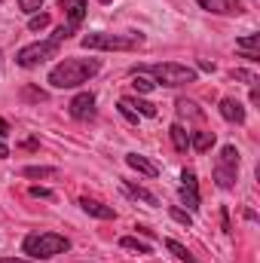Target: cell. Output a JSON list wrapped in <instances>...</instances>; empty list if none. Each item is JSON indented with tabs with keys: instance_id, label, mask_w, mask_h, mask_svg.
<instances>
[{
	"instance_id": "cell-1",
	"label": "cell",
	"mask_w": 260,
	"mask_h": 263,
	"mask_svg": "<svg viewBox=\"0 0 260 263\" xmlns=\"http://www.w3.org/2000/svg\"><path fill=\"white\" fill-rule=\"evenodd\" d=\"M101 62L98 59H65L49 70V86L55 89H77L83 83H89L98 73Z\"/></svg>"
},
{
	"instance_id": "cell-2",
	"label": "cell",
	"mask_w": 260,
	"mask_h": 263,
	"mask_svg": "<svg viewBox=\"0 0 260 263\" xmlns=\"http://www.w3.org/2000/svg\"><path fill=\"white\" fill-rule=\"evenodd\" d=\"M67 248H70V242L65 236H59V233H34V236L25 239V254L34 257V260L59 257V254H65Z\"/></svg>"
},
{
	"instance_id": "cell-3",
	"label": "cell",
	"mask_w": 260,
	"mask_h": 263,
	"mask_svg": "<svg viewBox=\"0 0 260 263\" xmlns=\"http://www.w3.org/2000/svg\"><path fill=\"white\" fill-rule=\"evenodd\" d=\"M80 43H83L86 49H114V52H126V49L144 46V37H141V34H107V31H95V34H86Z\"/></svg>"
},
{
	"instance_id": "cell-4",
	"label": "cell",
	"mask_w": 260,
	"mask_h": 263,
	"mask_svg": "<svg viewBox=\"0 0 260 263\" xmlns=\"http://www.w3.org/2000/svg\"><path fill=\"white\" fill-rule=\"evenodd\" d=\"M59 46H62V40H59L55 34H52L49 40L31 43V46H22L18 55H15V65L18 67H40L43 62H49V59L59 55Z\"/></svg>"
},
{
	"instance_id": "cell-5",
	"label": "cell",
	"mask_w": 260,
	"mask_h": 263,
	"mask_svg": "<svg viewBox=\"0 0 260 263\" xmlns=\"http://www.w3.org/2000/svg\"><path fill=\"white\" fill-rule=\"evenodd\" d=\"M236 178H239V150L233 144H227L214 162V181L220 190H233L236 187Z\"/></svg>"
},
{
	"instance_id": "cell-6",
	"label": "cell",
	"mask_w": 260,
	"mask_h": 263,
	"mask_svg": "<svg viewBox=\"0 0 260 263\" xmlns=\"http://www.w3.org/2000/svg\"><path fill=\"white\" fill-rule=\"evenodd\" d=\"M162 86H187V83H196V70L187 65H178V62H165V65H150L147 67Z\"/></svg>"
},
{
	"instance_id": "cell-7",
	"label": "cell",
	"mask_w": 260,
	"mask_h": 263,
	"mask_svg": "<svg viewBox=\"0 0 260 263\" xmlns=\"http://www.w3.org/2000/svg\"><path fill=\"white\" fill-rule=\"evenodd\" d=\"M70 117H73V120H89V117H95V95H92V92H80V95L70 101Z\"/></svg>"
},
{
	"instance_id": "cell-8",
	"label": "cell",
	"mask_w": 260,
	"mask_h": 263,
	"mask_svg": "<svg viewBox=\"0 0 260 263\" xmlns=\"http://www.w3.org/2000/svg\"><path fill=\"white\" fill-rule=\"evenodd\" d=\"M59 6L67 15V28L77 31L83 25V18H86V0H59Z\"/></svg>"
},
{
	"instance_id": "cell-9",
	"label": "cell",
	"mask_w": 260,
	"mask_h": 263,
	"mask_svg": "<svg viewBox=\"0 0 260 263\" xmlns=\"http://www.w3.org/2000/svg\"><path fill=\"white\" fill-rule=\"evenodd\" d=\"M181 202L187 205V208H199V190H196V172L190 168H184V175H181Z\"/></svg>"
},
{
	"instance_id": "cell-10",
	"label": "cell",
	"mask_w": 260,
	"mask_h": 263,
	"mask_svg": "<svg viewBox=\"0 0 260 263\" xmlns=\"http://www.w3.org/2000/svg\"><path fill=\"white\" fill-rule=\"evenodd\" d=\"M202 9L208 12H217V15H233V12H242V0H196Z\"/></svg>"
},
{
	"instance_id": "cell-11",
	"label": "cell",
	"mask_w": 260,
	"mask_h": 263,
	"mask_svg": "<svg viewBox=\"0 0 260 263\" xmlns=\"http://www.w3.org/2000/svg\"><path fill=\"white\" fill-rule=\"evenodd\" d=\"M220 117L227 123H245V107L239 98H224L220 101Z\"/></svg>"
},
{
	"instance_id": "cell-12",
	"label": "cell",
	"mask_w": 260,
	"mask_h": 263,
	"mask_svg": "<svg viewBox=\"0 0 260 263\" xmlns=\"http://www.w3.org/2000/svg\"><path fill=\"white\" fill-rule=\"evenodd\" d=\"M80 205H83V211H86V214H92V217H101V220H110V217H117V211H114L110 205L98 202V199L83 196V199H80Z\"/></svg>"
},
{
	"instance_id": "cell-13",
	"label": "cell",
	"mask_w": 260,
	"mask_h": 263,
	"mask_svg": "<svg viewBox=\"0 0 260 263\" xmlns=\"http://www.w3.org/2000/svg\"><path fill=\"white\" fill-rule=\"evenodd\" d=\"M126 162H129V168L141 172V175H147V178H156V175H159V168H156V165H153L150 159L138 156V153H126Z\"/></svg>"
},
{
	"instance_id": "cell-14",
	"label": "cell",
	"mask_w": 260,
	"mask_h": 263,
	"mask_svg": "<svg viewBox=\"0 0 260 263\" xmlns=\"http://www.w3.org/2000/svg\"><path fill=\"white\" fill-rule=\"evenodd\" d=\"M257 46H260V34H248V37L236 40V49L245 52V59H251V62H257Z\"/></svg>"
},
{
	"instance_id": "cell-15",
	"label": "cell",
	"mask_w": 260,
	"mask_h": 263,
	"mask_svg": "<svg viewBox=\"0 0 260 263\" xmlns=\"http://www.w3.org/2000/svg\"><path fill=\"white\" fill-rule=\"evenodd\" d=\"M211 144H214V132H193V135H190V147L199 150V153L211 150Z\"/></svg>"
},
{
	"instance_id": "cell-16",
	"label": "cell",
	"mask_w": 260,
	"mask_h": 263,
	"mask_svg": "<svg viewBox=\"0 0 260 263\" xmlns=\"http://www.w3.org/2000/svg\"><path fill=\"white\" fill-rule=\"evenodd\" d=\"M169 135H172V144H175V150H181V153H184V150L190 147V135L184 132V126H181V123H175V126L169 129Z\"/></svg>"
},
{
	"instance_id": "cell-17",
	"label": "cell",
	"mask_w": 260,
	"mask_h": 263,
	"mask_svg": "<svg viewBox=\"0 0 260 263\" xmlns=\"http://www.w3.org/2000/svg\"><path fill=\"white\" fill-rule=\"evenodd\" d=\"M126 190H129L135 199H141V202H147V205H159V199L153 196L150 190H144V187H138V184H132V181H126Z\"/></svg>"
},
{
	"instance_id": "cell-18",
	"label": "cell",
	"mask_w": 260,
	"mask_h": 263,
	"mask_svg": "<svg viewBox=\"0 0 260 263\" xmlns=\"http://www.w3.org/2000/svg\"><path fill=\"white\" fill-rule=\"evenodd\" d=\"M165 248H169V251H172V254H175L178 260H184V263H196L193 254H190V251H187V248H184L181 242H175V239H165Z\"/></svg>"
},
{
	"instance_id": "cell-19",
	"label": "cell",
	"mask_w": 260,
	"mask_h": 263,
	"mask_svg": "<svg viewBox=\"0 0 260 263\" xmlns=\"http://www.w3.org/2000/svg\"><path fill=\"white\" fill-rule=\"evenodd\" d=\"M22 175H25V178H55V175H59V168H46V165H28Z\"/></svg>"
},
{
	"instance_id": "cell-20",
	"label": "cell",
	"mask_w": 260,
	"mask_h": 263,
	"mask_svg": "<svg viewBox=\"0 0 260 263\" xmlns=\"http://www.w3.org/2000/svg\"><path fill=\"white\" fill-rule=\"evenodd\" d=\"M120 245H123L126 251H138V254H150V245H144V242H138L135 236H126V239H120Z\"/></svg>"
},
{
	"instance_id": "cell-21",
	"label": "cell",
	"mask_w": 260,
	"mask_h": 263,
	"mask_svg": "<svg viewBox=\"0 0 260 263\" xmlns=\"http://www.w3.org/2000/svg\"><path fill=\"white\" fill-rule=\"evenodd\" d=\"M178 114L181 117H202V110H196V101H190V98H178Z\"/></svg>"
},
{
	"instance_id": "cell-22",
	"label": "cell",
	"mask_w": 260,
	"mask_h": 263,
	"mask_svg": "<svg viewBox=\"0 0 260 263\" xmlns=\"http://www.w3.org/2000/svg\"><path fill=\"white\" fill-rule=\"evenodd\" d=\"M123 101L126 104H135L141 117H156V104H150V101H129V98H123Z\"/></svg>"
},
{
	"instance_id": "cell-23",
	"label": "cell",
	"mask_w": 260,
	"mask_h": 263,
	"mask_svg": "<svg viewBox=\"0 0 260 263\" xmlns=\"http://www.w3.org/2000/svg\"><path fill=\"white\" fill-rule=\"evenodd\" d=\"M46 25H49V15H46V12H40V15H31V22H28V28H31V31H43Z\"/></svg>"
},
{
	"instance_id": "cell-24",
	"label": "cell",
	"mask_w": 260,
	"mask_h": 263,
	"mask_svg": "<svg viewBox=\"0 0 260 263\" xmlns=\"http://www.w3.org/2000/svg\"><path fill=\"white\" fill-rule=\"evenodd\" d=\"M132 89H135V92H150V89H153V83H150L147 77H141V73H138V77L132 80Z\"/></svg>"
},
{
	"instance_id": "cell-25",
	"label": "cell",
	"mask_w": 260,
	"mask_h": 263,
	"mask_svg": "<svg viewBox=\"0 0 260 263\" xmlns=\"http://www.w3.org/2000/svg\"><path fill=\"white\" fill-rule=\"evenodd\" d=\"M40 6H43V0H18V9H22V12H28V15H34Z\"/></svg>"
},
{
	"instance_id": "cell-26",
	"label": "cell",
	"mask_w": 260,
	"mask_h": 263,
	"mask_svg": "<svg viewBox=\"0 0 260 263\" xmlns=\"http://www.w3.org/2000/svg\"><path fill=\"white\" fill-rule=\"evenodd\" d=\"M169 214H172V217H175V220H178V223H184V227H190V223H193V217H190V214H187V211H181V208H172V211H169Z\"/></svg>"
},
{
	"instance_id": "cell-27",
	"label": "cell",
	"mask_w": 260,
	"mask_h": 263,
	"mask_svg": "<svg viewBox=\"0 0 260 263\" xmlns=\"http://www.w3.org/2000/svg\"><path fill=\"white\" fill-rule=\"evenodd\" d=\"M120 110H123V117H126V120H132V123H138V114L132 110V107L126 104V101H120Z\"/></svg>"
},
{
	"instance_id": "cell-28",
	"label": "cell",
	"mask_w": 260,
	"mask_h": 263,
	"mask_svg": "<svg viewBox=\"0 0 260 263\" xmlns=\"http://www.w3.org/2000/svg\"><path fill=\"white\" fill-rule=\"evenodd\" d=\"M31 193H34V196H40V199H49V196H52V193H49V190H43V187H34Z\"/></svg>"
},
{
	"instance_id": "cell-29",
	"label": "cell",
	"mask_w": 260,
	"mask_h": 263,
	"mask_svg": "<svg viewBox=\"0 0 260 263\" xmlns=\"http://www.w3.org/2000/svg\"><path fill=\"white\" fill-rule=\"evenodd\" d=\"M251 104H260V89H257V83L251 86Z\"/></svg>"
},
{
	"instance_id": "cell-30",
	"label": "cell",
	"mask_w": 260,
	"mask_h": 263,
	"mask_svg": "<svg viewBox=\"0 0 260 263\" xmlns=\"http://www.w3.org/2000/svg\"><path fill=\"white\" fill-rule=\"evenodd\" d=\"M0 263H34V260H22V257H0Z\"/></svg>"
},
{
	"instance_id": "cell-31",
	"label": "cell",
	"mask_w": 260,
	"mask_h": 263,
	"mask_svg": "<svg viewBox=\"0 0 260 263\" xmlns=\"http://www.w3.org/2000/svg\"><path fill=\"white\" fill-rule=\"evenodd\" d=\"M6 156H9V147H6V141L0 138V159H6Z\"/></svg>"
},
{
	"instance_id": "cell-32",
	"label": "cell",
	"mask_w": 260,
	"mask_h": 263,
	"mask_svg": "<svg viewBox=\"0 0 260 263\" xmlns=\"http://www.w3.org/2000/svg\"><path fill=\"white\" fill-rule=\"evenodd\" d=\"M3 135H9V126H6V120H0V138Z\"/></svg>"
}]
</instances>
